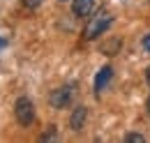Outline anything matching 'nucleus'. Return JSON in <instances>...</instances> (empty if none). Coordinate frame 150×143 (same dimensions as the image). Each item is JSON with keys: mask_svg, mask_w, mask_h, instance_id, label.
Returning <instances> with one entry per match:
<instances>
[{"mask_svg": "<svg viewBox=\"0 0 150 143\" xmlns=\"http://www.w3.org/2000/svg\"><path fill=\"white\" fill-rule=\"evenodd\" d=\"M111 12H106V9H99V12H95L93 18L88 21V25H86V30H83V39H97V37L102 35L109 25H111Z\"/></svg>", "mask_w": 150, "mask_h": 143, "instance_id": "1", "label": "nucleus"}, {"mask_svg": "<svg viewBox=\"0 0 150 143\" xmlns=\"http://www.w3.org/2000/svg\"><path fill=\"white\" fill-rule=\"evenodd\" d=\"M14 115H16L19 125H23V127L33 125V120H35V106H33V102H30L28 97H21V99H16Z\"/></svg>", "mask_w": 150, "mask_h": 143, "instance_id": "2", "label": "nucleus"}, {"mask_svg": "<svg viewBox=\"0 0 150 143\" xmlns=\"http://www.w3.org/2000/svg\"><path fill=\"white\" fill-rule=\"evenodd\" d=\"M72 95H74V86H62V88H58V90L51 92L49 102H51V106H53V108H65L67 104H69Z\"/></svg>", "mask_w": 150, "mask_h": 143, "instance_id": "3", "label": "nucleus"}, {"mask_svg": "<svg viewBox=\"0 0 150 143\" xmlns=\"http://www.w3.org/2000/svg\"><path fill=\"white\" fill-rule=\"evenodd\" d=\"M72 12L76 16H90L95 12V0H74L72 2Z\"/></svg>", "mask_w": 150, "mask_h": 143, "instance_id": "4", "label": "nucleus"}, {"mask_svg": "<svg viewBox=\"0 0 150 143\" xmlns=\"http://www.w3.org/2000/svg\"><path fill=\"white\" fill-rule=\"evenodd\" d=\"M111 76H113V69L109 67V65H106V67H102V69L97 72V76H95V92H97V95L106 88V83L111 81Z\"/></svg>", "mask_w": 150, "mask_h": 143, "instance_id": "5", "label": "nucleus"}, {"mask_svg": "<svg viewBox=\"0 0 150 143\" xmlns=\"http://www.w3.org/2000/svg\"><path fill=\"white\" fill-rule=\"evenodd\" d=\"M86 115H88L86 106H76L74 111H72V118H69V127H72L74 132H81V127L86 122Z\"/></svg>", "mask_w": 150, "mask_h": 143, "instance_id": "6", "label": "nucleus"}, {"mask_svg": "<svg viewBox=\"0 0 150 143\" xmlns=\"http://www.w3.org/2000/svg\"><path fill=\"white\" fill-rule=\"evenodd\" d=\"M125 141H127V143H143L146 139H143V134H136V132H132V134H127V136H125Z\"/></svg>", "mask_w": 150, "mask_h": 143, "instance_id": "7", "label": "nucleus"}, {"mask_svg": "<svg viewBox=\"0 0 150 143\" xmlns=\"http://www.w3.org/2000/svg\"><path fill=\"white\" fill-rule=\"evenodd\" d=\"M118 49H120V39L115 37L111 44H106V46H104V53H113V51H118Z\"/></svg>", "mask_w": 150, "mask_h": 143, "instance_id": "8", "label": "nucleus"}, {"mask_svg": "<svg viewBox=\"0 0 150 143\" xmlns=\"http://www.w3.org/2000/svg\"><path fill=\"white\" fill-rule=\"evenodd\" d=\"M21 2H23L28 9H35V7H39V5H42V0H21Z\"/></svg>", "mask_w": 150, "mask_h": 143, "instance_id": "9", "label": "nucleus"}, {"mask_svg": "<svg viewBox=\"0 0 150 143\" xmlns=\"http://www.w3.org/2000/svg\"><path fill=\"white\" fill-rule=\"evenodd\" d=\"M143 49H146V51L150 53V35H146V37H143Z\"/></svg>", "mask_w": 150, "mask_h": 143, "instance_id": "10", "label": "nucleus"}, {"mask_svg": "<svg viewBox=\"0 0 150 143\" xmlns=\"http://www.w3.org/2000/svg\"><path fill=\"white\" fill-rule=\"evenodd\" d=\"M146 79H148V83H150V67L146 69Z\"/></svg>", "mask_w": 150, "mask_h": 143, "instance_id": "11", "label": "nucleus"}, {"mask_svg": "<svg viewBox=\"0 0 150 143\" xmlns=\"http://www.w3.org/2000/svg\"><path fill=\"white\" fill-rule=\"evenodd\" d=\"M146 108H148V113H150V97H148V104H146Z\"/></svg>", "mask_w": 150, "mask_h": 143, "instance_id": "12", "label": "nucleus"}, {"mask_svg": "<svg viewBox=\"0 0 150 143\" xmlns=\"http://www.w3.org/2000/svg\"><path fill=\"white\" fill-rule=\"evenodd\" d=\"M60 2H65V0H60Z\"/></svg>", "mask_w": 150, "mask_h": 143, "instance_id": "13", "label": "nucleus"}]
</instances>
